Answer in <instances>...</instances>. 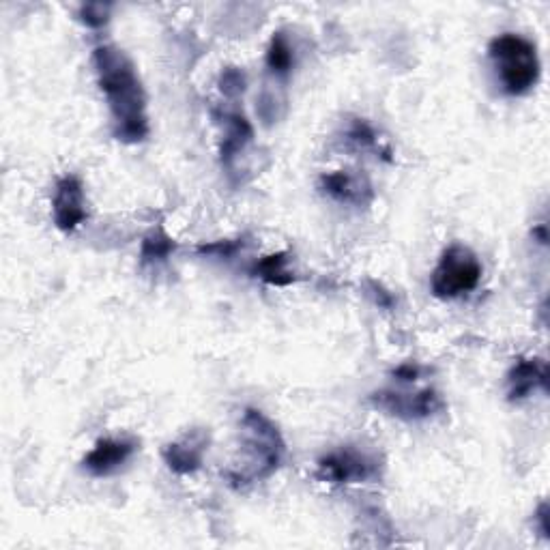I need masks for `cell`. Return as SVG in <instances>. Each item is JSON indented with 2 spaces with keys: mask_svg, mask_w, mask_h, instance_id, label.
I'll return each instance as SVG.
<instances>
[{
  "mask_svg": "<svg viewBox=\"0 0 550 550\" xmlns=\"http://www.w3.org/2000/svg\"><path fill=\"white\" fill-rule=\"evenodd\" d=\"M93 65L108 101L114 138L125 144L142 142L149 136L147 95L132 59L114 46H99L93 52Z\"/></svg>",
  "mask_w": 550,
  "mask_h": 550,
  "instance_id": "obj_1",
  "label": "cell"
},
{
  "mask_svg": "<svg viewBox=\"0 0 550 550\" xmlns=\"http://www.w3.org/2000/svg\"><path fill=\"white\" fill-rule=\"evenodd\" d=\"M243 437H245V456L248 462L237 473H230L235 484H252L256 480H267L280 469L286 445L282 434L273 426L269 417L256 409L243 413Z\"/></svg>",
  "mask_w": 550,
  "mask_h": 550,
  "instance_id": "obj_2",
  "label": "cell"
},
{
  "mask_svg": "<svg viewBox=\"0 0 550 550\" xmlns=\"http://www.w3.org/2000/svg\"><path fill=\"white\" fill-rule=\"evenodd\" d=\"M488 56L495 67L503 91L527 95L540 80V56L533 43L516 33H503L490 41Z\"/></svg>",
  "mask_w": 550,
  "mask_h": 550,
  "instance_id": "obj_3",
  "label": "cell"
},
{
  "mask_svg": "<svg viewBox=\"0 0 550 550\" xmlns=\"http://www.w3.org/2000/svg\"><path fill=\"white\" fill-rule=\"evenodd\" d=\"M482 280V265L465 245H450L434 267L430 288L439 299H458L475 291Z\"/></svg>",
  "mask_w": 550,
  "mask_h": 550,
  "instance_id": "obj_4",
  "label": "cell"
},
{
  "mask_svg": "<svg viewBox=\"0 0 550 550\" xmlns=\"http://www.w3.org/2000/svg\"><path fill=\"white\" fill-rule=\"evenodd\" d=\"M379 473V462L353 445L340 447L318 460V477L329 484H359Z\"/></svg>",
  "mask_w": 550,
  "mask_h": 550,
  "instance_id": "obj_5",
  "label": "cell"
},
{
  "mask_svg": "<svg viewBox=\"0 0 550 550\" xmlns=\"http://www.w3.org/2000/svg\"><path fill=\"white\" fill-rule=\"evenodd\" d=\"M372 404L379 411H385L387 415H394L400 419H426L443 409L441 396L434 389H422L417 394H404L394 392V389H383V392L372 394Z\"/></svg>",
  "mask_w": 550,
  "mask_h": 550,
  "instance_id": "obj_6",
  "label": "cell"
},
{
  "mask_svg": "<svg viewBox=\"0 0 550 550\" xmlns=\"http://www.w3.org/2000/svg\"><path fill=\"white\" fill-rule=\"evenodd\" d=\"M52 217H54V224L59 226L63 233H74L76 228H80L86 220H89L84 185L78 177L69 175L56 183L54 198H52Z\"/></svg>",
  "mask_w": 550,
  "mask_h": 550,
  "instance_id": "obj_7",
  "label": "cell"
},
{
  "mask_svg": "<svg viewBox=\"0 0 550 550\" xmlns=\"http://www.w3.org/2000/svg\"><path fill=\"white\" fill-rule=\"evenodd\" d=\"M136 452V441L132 439H101L93 450L84 456L82 467L93 477H106L117 473Z\"/></svg>",
  "mask_w": 550,
  "mask_h": 550,
  "instance_id": "obj_8",
  "label": "cell"
},
{
  "mask_svg": "<svg viewBox=\"0 0 550 550\" xmlns=\"http://www.w3.org/2000/svg\"><path fill=\"white\" fill-rule=\"evenodd\" d=\"M321 190L338 202L353 207H364L374 198V190L364 175L351 170H336L321 177Z\"/></svg>",
  "mask_w": 550,
  "mask_h": 550,
  "instance_id": "obj_9",
  "label": "cell"
},
{
  "mask_svg": "<svg viewBox=\"0 0 550 550\" xmlns=\"http://www.w3.org/2000/svg\"><path fill=\"white\" fill-rule=\"evenodd\" d=\"M209 445V437L202 430H192L177 443L166 445L164 460L170 471L190 475L202 467V456Z\"/></svg>",
  "mask_w": 550,
  "mask_h": 550,
  "instance_id": "obj_10",
  "label": "cell"
},
{
  "mask_svg": "<svg viewBox=\"0 0 550 550\" xmlns=\"http://www.w3.org/2000/svg\"><path fill=\"white\" fill-rule=\"evenodd\" d=\"M548 387V372L544 359H516L508 374V398L512 402L529 398L535 389Z\"/></svg>",
  "mask_w": 550,
  "mask_h": 550,
  "instance_id": "obj_11",
  "label": "cell"
},
{
  "mask_svg": "<svg viewBox=\"0 0 550 550\" xmlns=\"http://www.w3.org/2000/svg\"><path fill=\"white\" fill-rule=\"evenodd\" d=\"M254 132L248 123V119L243 114L235 112L226 117V136L222 142V164L230 170L235 164V159L241 155L245 149V144L252 140Z\"/></svg>",
  "mask_w": 550,
  "mask_h": 550,
  "instance_id": "obj_12",
  "label": "cell"
},
{
  "mask_svg": "<svg viewBox=\"0 0 550 550\" xmlns=\"http://www.w3.org/2000/svg\"><path fill=\"white\" fill-rule=\"evenodd\" d=\"M252 275L260 278L271 286H288L295 282V273L288 269V254L278 252L260 258L258 263L252 267Z\"/></svg>",
  "mask_w": 550,
  "mask_h": 550,
  "instance_id": "obj_13",
  "label": "cell"
},
{
  "mask_svg": "<svg viewBox=\"0 0 550 550\" xmlns=\"http://www.w3.org/2000/svg\"><path fill=\"white\" fill-rule=\"evenodd\" d=\"M295 65V52L284 33H275L267 48V67L273 76H288Z\"/></svg>",
  "mask_w": 550,
  "mask_h": 550,
  "instance_id": "obj_14",
  "label": "cell"
},
{
  "mask_svg": "<svg viewBox=\"0 0 550 550\" xmlns=\"http://www.w3.org/2000/svg\"><path fill=\"white\" fill-rule=\"evenodd\" d=\"M177 250V243L166 230L155 228L151 233L142 239V263H162V260L170 258V254Z\"/></svg>",
  "mask_w": 550,
  "mask_h": 550,
  "instance_id": "obj_15",
  "label": "cell"
},
{
  "mask_svg": "<svg viewBox=\"0 0 550 550\" xmlns=\"http://www.w3.org/2000/svg\"><path fill=\"white\" fill-rule=\"evenodd\" d=\"M243 248H245V239H224V241H213V243L200 245L198 254L215 256V258H233Z\"/></svg>",
  "mask_w": 550,
  "mask_h": 550,
  "instance_id": "obj_16",
  "label": "cell"
},
{
  "mask_svg": "<svg viewBox=\"0 0 550 550\" xmlns=\"http://www.w3.org/2000/svg\"><path fill=\"white\" fill-rule=\"evenodd\" d=\"M346 138H349L353 144H357V147H361V149L376 147V142H379L372 125H368L364 119H355L351 123L349 132H346Z\"/></svg>",
  "mask_w": 550,
  "mask_h": 550,
  "instance_id": "obj_17",
  "label": "cell"
},
{
  "mask_svg": "<svg viewBox=\"0 0 550 550\" xmlns=\"http://www.w3.org/2000/svg\"><path fill=\"white\" fill-rule=\"evenodd\" d=\"M110 9L112 7L106 3H89L80 7L78 16L89 28H101L110 20Z\"/></svg>",
  "mask_w": 550,
  "mask_h": 550,
  "instance_id": "obj_18",
  "label": "cell"
},
{
  "mask_svg": "<svg viewBox=\"0 0 550 550\" xmlns=\"http://www.w3.org/2000/svg\"><path fill=\"white\" fill-rule=\"evenodd\" d=\"M220 89L224 95L228 97H237L245 91V76L241 74L239 69L230 67V69H224V74L220 78Z\"/></svg>",
  "mask_w": 550,
  "mask_h": 550,
  "instance_id": "obj_19",
  "label": "cell"
},
{
  "mask_svg": "<svg viewBox=\"0 0 550 550\" xmlns=\"http://www.w3.org/2000/svg\"><path fill=\"white\" fill-rule=\"evenodd\" d=\"M368 286H370V291H372V297H374L376 306H381V308H392V306H394V297H392V293H387L381 284L370 282Z\"/></svg>",
  "mask_w": 550,
  "mask_h": 550,
  "instance_id": "obj_20",
  "label": "cell"
},
{
  "mask_svg": "<svg viewBox=\"0 0 550 550\" xmlns=\"http://www.w3.org/2000/svg\"><path fill=\"white\" fill-rule=\"evenodd\" d=\"M394 376H398V381L411 383V381H415L417 376H419V368L413 366V364H404V366H400V368L394 372Z\"/></svg>",
  "mask_w": 550,
  "mask_h": 550,
  "instance_id": "obj_21",
  "label": "cell"
},
{
  "mask_svg": "<svg viewBox=\"0 0 550 550\" xmlns=\"http://www.w3.org/2000/svg\"><path fill=\"white\" fill-rule=\"evenodd\" d=\"M546 512H548V505L542 503V505H540V510H538V520H540V527H542V533H544V535H548V525H546L548 516H546Z\"/></svg>",
  "mask_w": 550,
  "mask_h": 550,
  "instance_id": "obj_22",
  "label": "cell"
}]
</instances>
